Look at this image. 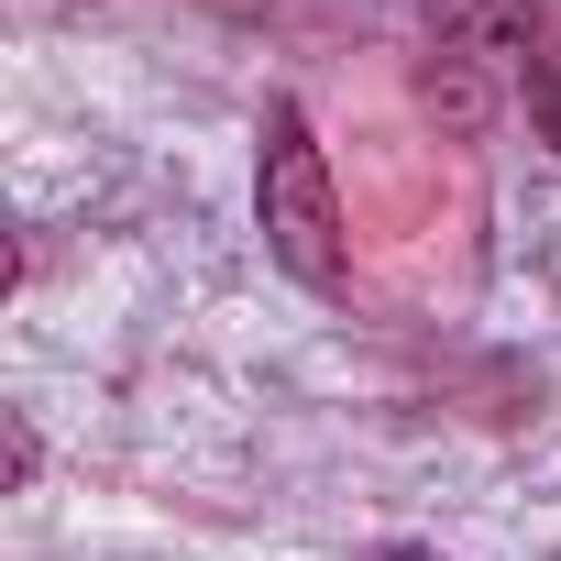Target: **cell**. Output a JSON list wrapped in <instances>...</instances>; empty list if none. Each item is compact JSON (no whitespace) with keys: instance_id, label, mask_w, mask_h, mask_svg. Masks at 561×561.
Returning <instances> with one entry per match:
<instances>
[{"instance_id":"cell-4","label":"cell","mask_w":561,"mask_h":561,"mask_svg":"<svg viewBox=\"0 0 561 561\" xmlns=\"http://www.w3.org/2000/svg\"><path fill=\"white\" fill-rule=\"evenodd\" d=\"M386 561H440V550H386Z\"/></svg>"},{"instance_id":"cell-1","label":"cell","mask_w":561,"mask_h":561,"mask_svg":"<svg viewBox=\"0 0 561 561\" xmlns=\"http://www.w3.org/2000/svg\"><path fill=\"white\" fill-rule=\"evenodd\" d=\"M253 209H264V242L298 287H342V198H331V165L298 122V100L264 111V176H253Z\"/></svg>"},{"instance_id":"cell-3","label":"cell","mask_w":561,"mask_h":561,"mask_svg":"<svg viewBox=\"0 0 561 561\" xmlns=\"http://www.w3.org/2000/svg\"><path fill=\"white\" fill-rule=\"evenodd\" d=\"M528 122H539V144H561V56L528 78Z\"/></svg>"},{"instance_id":"cell-2","label":"cell","mask_w":561,"mask_h":561,"mask_svg":"<svg viewBox=\"0 0 561 561\" xmlns=\"http://www.w3.org/2000/svg\"><path fill=\"white\" fill-rule=\"evenodd\" d=\"M419 23H430V56L451 78H495L528 56L539 34V0H419Z\"/></svg>"}]
</instances>
